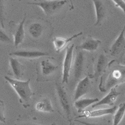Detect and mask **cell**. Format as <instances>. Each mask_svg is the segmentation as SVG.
Returning <instances> with one entry per match:
<instances>
[{"instance_id": "5", "label": "cell", "mask_w": 125, "mask_h": 125, "mask_svg": "<svg viewBox=\"0 0 125 125\" xmlns=\"http://www.w3.org/2000/svg\"><path fill=\"white\" fill-rule=\"evenodd\" d=\"M74 44H72L67 49L66 55L64 58L63 65H62V84L67 83L70 75V72L72 67L73 57Z\"/></svg>"}, {"instance_id": "24", "label": "cell", "mask_w": 125, "mask_h": 125, "mask_svg": "<svg viewBox=\"0 0 125 125\" xmlns=\"http://www.w3.org/2000/svg\"><path fill=\"white\" fill-rule=\"evenodd\" d=\"M116 7L120 8L125 14V2L123 0H113Z\"/></svg>"}, {"instance_id": "11", "label": "cell", "mask_w": 125, "mask_h": 125, "mask_svg": "<svg viewBox=\"0 0 125 125\" xmlns=\"http://www.w3.org/2000/svg\"><path fill=\"white\" fill-rule=\"evenodd\" d=\"M91 86V81L89 77L87 76L79 81L76 87L74 100L75 101L80 99L82 96L89 92Z\"/></svg>"}, {"instance_id": "15", "label": "cell", "mask_w": 125, "mask_h": 125, "mask_svg": "<svg viewBox=\"0 0 125 125\" xmlns=\"http://www.w3.org/2000/svg\"><path fill=\"white\" fill-rule=\"evenodd\" d=\"M26 20V15L23 18L22 21L13 30V35L14 37V43L16 47H17L20 44H21L24 41L25 33L24 30V24Z\"/></svg>"}, {"instance_id": "20", "label": "cell", "mask_w": 125, "mask_h": 125, "mask_svg": "<svg viewBox=\"0 0 125 125\" xmlns=\"http://www.w3.org/2000/svg\"><path fill=\"white\" fill-rule=\"evenodd\" d=\"M37 111L44 113H53L54 112L51 100L48 98H44L40 100L36 105Z\"/></svg>"}, {"instance_id": "12", "label": "cell", "mask_w": 125, "mask_h": 125, "mask_svg": "<svg viewBox=\"0 0 125 125\" xmlns=\"http://www.w3.org/2000/svg\"><path fill=\"white\" fill-rule=\"evenodd\" d=\"M10 55L19 58H22L24 59H36L38 58L47 56L49 55V53H47V52L37 50L17 51L10 54Z\"/></svg>"}, {"instance_id": "1", "label": "cell", "mask_w": 125, "mask_h": 125, "mask_svg": "<svg viewBox=\"0 0 125 125\" xmlns=\"http://www.w3.org/2000/svg\"><path fill=\"white\" fill-rule=\"evenodd\" d=\"M125 83V65L113 60L109 64L104 74L101 77L99 89L106 92Z\"/></svg>"}, {"instance_id": "22", "label": "cell", "mask_w": 125, "mask_h": 125, "mask_svg": "<svg viewBox=\"0 0 125 125\" xmlns=\"http://www.w3.org/2000/svg\"><path fill=\"white\" fill-rule=\"evenodd\" d=\"M125 113V102L121 103L114 114L112 125H119L122 120Z\"/></svg>"}, {"instance_id": "19", "label": "cell", "mask_w": 125, "mask_h": 125, "mask_svg": "<svg viewBox=\"0 0 125 125\" xmlns=\"http://www.w3.org/2000/svg\"><path fill=\"white\" fill-rule=\"evenodd\" d=\"M10 66L15 77L19 80L22 78L24 74V66L16 58L11 57L9 59Z\"/></svg>"}, {"instance_id": "2", "label": "cell", "mask_w": 125, "mask_h": 125, "mask_svg": "<svg viewBox=\"0 0 125 125\" xmlns=\"http://www.w3.org/2000/svg\"><path fill=\"white\" fill-rule=\"evenodd\" d=\"M4 79L17 93L21 102L28 103L30 100L33 93L30 86V79L26 81H23L6 76L4 77Z\"/></svg>"}, {"instance_id": "14", "label": "cell", "mask_w": 125, "mask_h": 125, "mask_svg": "<svg viewBox=\"0 0 125 125\" xmlns=\"http://www.w3.org/2000/svg\"><path fill=\"white\" fill-rule=\"evenodd\" d=\"M120 93L117 91L116 88H113L105 97H104L97 103L93 104L92 107V108H94L100 106L105 105L112 106L114 105V103L115 102L117 97L120 95Z\"/></svg>"}, {"instance_id": "7", "label": "cell", "mask_w": 125, "mask_h": 125, "mask_svg": "<svg viewBox=\"0 0 125 125\" xmlns=\"http://www.w3.org/2000/svg\"><path fill=\"white\" fill-rule=\"evenodd\" d=\"M125 25L119 36L110 49V54L113 57H122L125 52Z\"/></svg>"}, {"instance_id": "29", "label": "cell", "mask_w": 125, "mask_h": 125, "mask_svg": "<svg viewBox=\"0 0 125 125\" xmlns=\"http://www.w3.org/2000/svg\"><path fill=\"white\" fill-rule=\"evenodd\" d=\"M52 125H57V124H56L55 123H53V124H52Z\"/></svg>"}, {"instance_id": "13", "label": "cell", "mask_w": 125, "mask_h": 125, "mask_svg": "<svg viewBox=\"0 0 125 125\" xmlns=\"http://www.w3.org/2000/svg\"><path fill=\"white\" fill-rule=\"evenodd\" d=\"M101 44V41L100 40L95 39L90 36H88L82 43L77 48L80 50L93 52L98 49Z\"/></svg>"}, {"instance_id": "27", "label": "cell", "mask_w": 125, "mask_h": 125, "mask_svg": "<svg viewBox=\"0 0 125 125\" xmlns=\"http://www.w3.org/2000/svg\"><path fill=\"white\" fill-rule=\"evenodd\" d=\"M4 105H3V103H2V104H1V121L2 122L5 123V117H4Z\"/></svg>"}, {"instance_id": "3", "label": "cell", "mask_w": 125, "mask_h": 125, "mask_svg": "<svg viewBox=\"0 0 125 125\" xmlns=\"http://www.w3.org/2000/svg\"><path fill=\"white\" fill-rule=\"evenodd\" d=\"M67 2V1L65 0H45L37 2L28 3V4L40 7L46 15L51 16L57 12L58 10L63 7Z\"/></svg>"}, {"instance_id": "26", "label": "cell", "mask_w": 125, "mask_h": 125, "mask_svg": "<svg viewBox=\"0 0 125 125\" xmlns=\"http://www.w3.org/2000/svg\"><path fill=\"white\" fill-rule=\"evenodd\" d=\"M1 11H0V18H1V24L2 27L4 28V10H3V6L2 5L1 3Z\"/></svg>"}, {"instance_id": "4", "label": "cell", "mask_w": 125, "mask_h": 125, "mask_svg": "<svg viewBox=\"0 0 125 125\" xmlns=\"http://www.w3.org/2000/svg\"><path fill=\"white\" fill-rule=\"evenodd\" d=\"M56 90L57 97L59 105H60L62 109L65 113L67 118L70 121H71V106L67 92L64 88L60 85L59 83H56Z\"/></svg>"}, {"instance_id": "28", "label": "cell", "mask_w": 125, "mask_h": 125, "mask_svg": "<svg viewBox=\"0 0 125 125\" xmlns=\"http://www.w3.org/2000/svg\"><path fill=\"white\" fill-rule=\"evenodd\" d=\"M20 125H39L38 124H31V123H24V124H22Z\"/></svg>"}, {"instance_id": "21", "label": "cell", "mask_w": 125, "mask_h": 125, "mask_svg": "<svg viewBox=\"0 0 125 125\" xmlns=\"http://www.w3.org/2000/svg\"><path fill=\"white\" fill-rule=\"evenodd\" d=\"M99 101L98 98H86L79 99L74 103V106L78 110V113L83 112V110L92 104H94Z\"/></svg>"}, {"instance_id": "23", "label": "cell", "mask_w": 125, "mask_h": 125, "mask_svg": "<svg viewBox=\"0 0 125 125\" xmlns=\"http://www.w3.org/2000/svg\"><path fill=\"white\" fill-rule=\"evenodd\" d=\"M0 41L3 43H11V40L3 30L0 31Z\"/></svg>"}, {"instance_id": "17", "label": "cell", "mask_w": 125, "mask_h": 125, "mask_svg": "<svg viewBox=\"0 0 125 125\" xmlns=\"http://www.w3.org/2000/svg\"><path fill=\"white\" fill-rule=\"evenodd\" d=\"M45 28L41 22H34L31 23L28 28L29 34L32 38L38 39L43 34Z\"/></svg>"}, {"instance_id": "18", "label": "cell", "mask_w": 125, "mask_h": 125, "mask_svg": "<svg viewBox=\"0 0 125 125\" xmlns=\"http://www.w3.org/2000/svg\"><path fill=\"white\" fill-rule=\"evenodd\" d=\"M40 66L42 75L44 77H49L53 75L58 69V66L54 65L48 60L42 61Z\"/></svg>"}, {"instance_id": "8", "label": "cell", "mask_w": 125, "mask_h": 125, "mask_svg": "<svg viewBox=\"0 0 125 125\" xmlns=\"http://www.w3.org/2000/svg\"><path fill=\"white\" fill-rule=\"evenodd\" d=\"M118 109L117 106H113L110 108L107 109H100L98 110H95L92 111H84L83 115L77 117V119L80 118H97L103 116L107 115H112L115 113Z\"/></svg>"}, {"instance_id": "30", "label": "cell", "mask_w": 125, "mask_h": 125, "mask_svg": "<svg viewBox=\"0 0 125 125\" xmlns=\"http://www.w3.org/2000/svg\"><path fill=\"white\" fill-rule=\"evenodd\" d=\"M73 125H75V124H73Z\"/></svg>"}, {"instance_id": "6", "label": "cell", "mask_w": 125, "mask_h": 125, "mask_svg": "<svg viewBox=\"0 0 125 125\" xmlns=\"http://www.w3.org/2000/svg\"><path fill=\"white\" fill-rule=\"evenodd\" d=\"M108 59L105 54H100L95 59L94 65V73L91 76V79H97L105 73L109 65Z\"/></svg>"}, {"instance_id": "16", "label": "cell", "mask_w": 125, "mask_h": 125, "mask_svg": "<svg viewBox=\"0 0 125 125\" xmlns=\"http://www.w3.org/2000/svg\"><path fill=\"white\" fill-rule=\"evenodd\" d=\"M83 32H80L75 34L71 37L68 38H64L62 37H55L53 40V43L54 44V48L57 53H60L62 50H63L67 45L68 43L75 38L81 36Z\"/></svg>"}, {"instance_id": "25", "label": "cell", "mask_w": 125, "mask_h": 125, "mask_svg": "<svg viewBox=\"0 0 125 125\" xmlns=\"http://www.w3.org/2000/svg\"><path fill=\"white\" fill-rule=\"evenodd\" d=\"M75 122L79 123L82 125H109L107 124H101V123H98V124H96V123H89V122H85V121H82L81 120H75Z\"/></svg>"}, {"instance_id": "10", "label": "cell", "mask_w": 125, "mask_h": 125, "mask_svg": "<svg viewBox=\"0 0 125 125\" xmlns=\"http://www.w3.org/2000/svg\"><path fill=\"white\" fill-rule=\"evenodd\" d=\"M92 1L95 9L96 21L94 26L96 27L101 25L105 20L107 16V8L102 1L93 0Z\"/></svg>"}, {"instance_id": "9", "label": "cell", "mask_w": 125, "mask_h": 125, "mask_svg": "<svg viewBox=\"0 0 125 125\" xmlns=\"http://www.w3.org/2000/svg\"><path fill=\"white\" fill-rule=\"evenodd\" d=\"M85 57L83 51L77 50L74 64V76L75 78L78 80L82 77L84 68Z\"/></svg>"}]
</instances>
